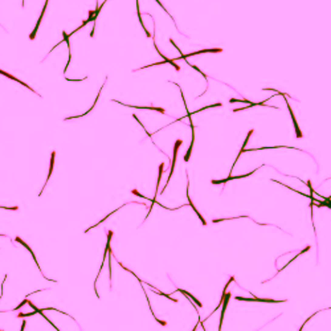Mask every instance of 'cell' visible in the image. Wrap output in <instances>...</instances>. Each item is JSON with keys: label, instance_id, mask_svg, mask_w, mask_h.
<instances>
[{"label": "cell", "instance_id": "obj_1", "mask_svg": "<svg viewBox=\"0 0 331 331\" xmlns=\"http://www.w3.org/2000/svg\"><path fill=\"white\" fill-rule=\"evenodd\" d=\"M181 143H183V140H180V139H177V140L175 142V147H174V158H172V163H171V170H170L168 179H167V185H168V181H170L171 176H172V174H174V168H175L176 158H177V150H179V147L181 146Z\"/></svg>", "mask_w": 331, "mask_h": 331}, {"label": "cell", "instance_id": "obj_2", "mask_svg": "<svg viewBox=\"0 0 331 331\" xmlns=\"http://www.w3.org/2000/svg\"><path fill=\"white\" fill-rule=\"evenodd\" d=\"M237 301H256V302H266V303H281V302H286V301H275V299H266V298H242V297H236Z\"/></svg>", "mask_w": 331, "mask_h": 331}, {"label": "cell", "instance_id": "obj_3", "mask_svg": "<svg viewBox=\"0 0 331 331\" xmlns=\"http://www.w3.org/2000/svg\"><path fill=\"white\" fill-rule=\"evenodd\" d=\"M286 105H287V109H289V111H290V115H292V118H293V123H294V127H296V134H297V138H302V133H301L299 127H298L297 119H296V117H294V113H293L292 107H290V105H289V101H286Z\"/></svg>", "mask_w": 331, "mask_h": 331}, {"label": "cell", "instance_id": "obj_4", "mask_svg": "<svg viewBox=\"0 0 331 331\" xmlns=\"http://www.w3.org/2000/svg\"><path fill=\"white\" fill-rule=\"evenodd\" d=\"M46 5H48V2L45 3V5H44V8H42V12H41V16L39 17V20H37V23H36V27H35V29H33V32H32V33L29 35V39L31 40H33L35 39V36H36V33H37V31H39V25H40V23H41V19H42V15H44V12H45V9H46Z\"/></svg>", "mask_w": 331, "mask_h": 331}, {"label": "cell", "instance_id": "obj_5", "mask_svg": "<svg viewBox=\"0 0 331 331\" xmlns=\"http://www.w3.org/2000/svg\"><path fill=\"white\" fill-rule=\"evenodd\" d=\"M0 74H3V76H5V77H7V78H9V79H13V81H16V82H20V83H21V85H24V86H25V88H28V89H29V90H32V92H35V90H33V89H32V88H31V86H29V85H27V83H25V82H23V81H20V79H17V78L15 77V76H11L9 73H7V72H4V70H2V69H0Z\"/></svg>", "mask_w": 331, "mask_h": 331}, {"label": "cell", "instance_id": "obj_6", "mask_svg": "<svg viewBox=\"0 0 331 331\" xmlns=\"http://www.w3.org/2000/svg\"><path fill=\"white\" fill-rule=\"evenodd\" d=\"M229 298H231V293H227L225 294V298H224V302H223V310H221V316H220V326L223 323V319H224V312L227 310V306H228V302H229ZM219 331H221L219 329Z\"/></svg>", "mask_w": 331, "mask_h": 331}, {"label": "cell", "instance_id": "obj_7", "mask_svg": "<svg viewBox=\"0 0 331 331\" xmlns=\"http://www.w3.org/2000/svg\"><path fill=\"white\" fill-rule=\"evenodd\" d=\"M15 240H16V242H19V244H21V245H23V246H24V248H25V249H27V250H28V252H29V253L32 254V257H33V260H35V262H36V264H37V260H36V256H35V253H33V250H32V249H31V246H29V245H28V244H27V242H24V241H23V240H21L20 237H16ZM37 265H39V264H37Z\"/></svg>", "mask_w": 331, "mask_h": 331}, {"label": "cell", "instance_id": "obj_8", "mask_svg": "<svg viewBox=\"0 0 331 331\" xmlns=\"http://www.w3.org/2000/svg\"><path fill=\"white\" fill-rule=\"evenodd\" d=\"M176 292H177V293H179V292H180V293H183V294H184V296H185V297H187V298H191V299H192V301H194V302H195V303H196V305H198V306H200V307H201V306H203V305H201V303H200V302H199L198 299H196V298H195L194 296H191V294H190V293H188V292H185V290H183V289H176Z\"/></svg>", "mask_w": 331, "mask_h": 331}, {"label": "cell", "instance_id": "obj_9", "mask_svg": "<svg viewBox=\"0 0 331 331\" xmlns=\"http://www.w3.org/2000/svg\"><path fill=\"white\" fill-rule=\"evenodd\" d=\"M137 12H138V16H139V21H140V25H142V27H143V29H144V32H146L147 37H151L150 32L147 31V28L144 27V24H143V20H142V16H140V12H139V3H138V2H137Z\"/></svg>", "mask_w": 331, "mask_h": 331}, {"label": "cell", "instance_id": "obj_10", "mask_svg": "<svg viewBox=\"0 0 331 331\" xmlns=\"http://www.w3.org/2000/svg\"><path fill=\"white\" fill-rule=\"evenodd\" d=\"M194 142H195V134L192 133V140H191L190 148L187 150V154H185V156H184V160L185 162H188V159H190V156H191V151H192V147H194Z\"/></svg>", "mask_w": 331, "mask_h": 331}, {"label": "cell", "instance_id": "obj_11", "mask_svg": "<svg viewBox=\"0 0 331 331\" xmlns=\"http://www.w3.org/2000/svg\"><path fill=\"white\" fill-rule=\"evenodd\" d=\"M191 66H192V68H194V69H195V70H198V72H199V73H200V74H201V76H203V77H204V78H205V79H208V77H207V74H205V73H203V72H201V70H200V69H199L198 66H196V65H191Z\"/></svg>", "mask_w": 331, "mask_h": 331}]
</instances>
